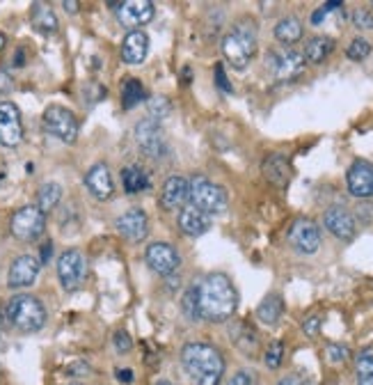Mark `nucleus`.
Instances as JSON below:
<instances>
[{"label":"nucleus","instance_id":"1","mask_svg":"<svg viewBox=\"0 0 373 385\" xmlns=\"http://www.w3.org/2000/svg\"><path fill=\"white\" fill-rule=\"evenodd\" d=\"M238 305V294L225 273H208L200 284V314L204 321L220 324L232 319Z\"/></svg>","mask_w":373,"mask_h":385},{"label":"nucleus","instance_id":"2","mask_svg":"<svg viewBox=\"0 0 373 385\" xmlns=\"http://www.w3.org/2000/svg\"><path fill=\"white\" fill-rule=\"evenodd\" d=\"M181 365L195 385H220L225 376V358L213 344L188 342L181 349Z\"/></svg>","mask_w":373,"mask_h":385},{"label":"nucleus","instance_id":"3","mask_svg":"<svg viewBox=\"0 0 373 385\" xmlns=\"http://www.w3.org/2000/svg\"><path fill=\"white\" fill-rule=\"evenodd\" d=\"M46 307L32 294H16L5 305V321L21 333H37L46 326Z\"/></svg>","mask_w":373,"mask_h":385},{"label":"nucleus","instance_id":"4","mask_svg":"<svg viewBox=\"0 0 373 385\" xmlns=\"http://www.w3.org/2000/svg\"><path fill=\"white\" fill-rule=\"evenodd\" d=\"M190 204L202 209L204 214L208 216H220L227 211V191L223 189V186L213 184L208 177H204V174H195V177L190 179Z\"/></svg>","mask_w":373,"mask_h":385},{"label":"nucleus","instance_id":"5","mask_svg":"<svg viewBox=\"0 0 373 385\" xmlns=\"http://www.w3.org/2000/svg\"><path fill=\"white\" fill-rule=\"evenodd\" d=\"M41 124L53 138L67 142V145H73L76 138H78V119H76L73 110L64 106H48L41 115Z\"/></svg>","mask_w":373,"mask_h":385},{"label":"nucleus","instance_id":"6","mask_svg":"<svg viewBox=\"0 0 373 385\" xmlns=\"http://www.w3.org/2000/svg\"><path fill=\"white\" fill-rule=\"evenodd\" d=\"M87 278V259L81 250L69 248L58 257V280L64 291H76Z\"/></svg>","mask_w":373,"mask_h":385},{"label":"nucleus","instance_id":"7","mask_svg":"<svg viewBox=\"0 0 373 385\" xmlns=\"http://www.w3.org/2000/svg\"><path fill=\"white\" fill-rule=\"evenodd\" d=\"M9 229H12V236L19 241H26V244L37 241L46 229V214H41L37 204H26L12 216Z\"/></svg>","mask_w":373,"mask_h":385},{"label":"nucleus","instance_id":"8","mask_svg":"<svg viewBox=\"0 0 373 385\" xmlns=\"http://www.w3.org/2000/svg\"><path fill=\"white\" fill-rule=\"evenodd\" d=\"M136 142L142 154H147L149 159H158L168 151L165 131L156 119H142L136 126Z\"/></svg>","mask_w":373,"mask_h":385},{"label":"nucleus","instance_id":"9","mask_svg":"<svg viewBox=\"0 0 373 385\" xmlns=\"http://www.w3.org/2000/svg\"><path fill=\"white\" fill-rule=\"evenodd\" d=\"M289 244L300 255H314L321 248V229L310 218L293 220V225L289 227Z\"/></svg>","mask_w":373,"mask_h":385},{"label":"nucleus","instance_id":"10","mask_svg":"<svg viewBox=\"0 0 373 385\" xmlns=\"http://www.w3.org/2000/svg\"><path fill=\"white\" fill-rule=\"evenodd\" d=\"M266 64L270 67L272 76L282 83L295 81L305 71V58L298 51H270Z\"/></svg>","mask_w":373,"mask_h":385},{"label":"nucleus","instance_id":"11","mask_svg":"<svg viewBox=\"0 0 373 385\" xmlns=\"http://www.w3.org/2000/svg\"><path fill=\"white\" fill-rule=\"evenodd\" d=\"M145 259L151 266V271L163 275V278H170V275H174L181 266V257H179L177 248L165 244V241H156V244H151L147 248Z\"/></svg>","mask_w":373,"mask_h":385},{"label":"nucleus","instance_id":"12","mask_svg":"<svg viewBox=\"0 0 373 385\" xmlns=\"http://www.w3.org/2000/svg\"><path fill=\"white\" fill-rule=\"evenodd\" d=\"M24 140V122L21 110L12 101H0V145L19 147Z\"/></svg>","mask_w":373,"mask_h":385},{"label":"nucleus","instance_id":"13","mask_svg":"<svg viewBox=\"0 0 373 385\" xmlns=\"http://www.w3.org/2000/svg\"><path fill=\"white\" fill-rule=\"evenodd\" d=\"M115 229L119 232V236H124L126 241L140 244V241H145L149 234V218L140 206H133L115 220Z\"/></svg>","mask_w":373,"mask_h":385},{"label":"nucleus","instance_id":"14","mask_svg":"<svg viewBox=\"0 0 373 385\" xmlns=\"http://www.w3.org/2000/svg\"><path fill=\"white\" fill-rule=\"evenodd\" d=\"M117 7V19L124 28L138 30L142 26H147L153 19V3L149 0H126V3H119Z\"/></svg>","mask_w":373,"mask_h":385},{"label":"nucleus","instance_id":"15","mask_svg":"<svg viewBox=\"0 0 373 385\" xmlns=\"http://www.w3.org/2000/svg\"><path fill=\"white\" fill-rule=\"evenodd\" d=\"M39 269H41V264L37 257H32V255L16 257L7 273V287L9 289H26L30 284H35Z\"/></svg>","mask_w":373,"mask_h":385},{"label":"nucleus","instance_id":"16","mask_svg":"<svg viewBox=\"0 0 373 385\" xmlns=\"http://www.w3.org/2000/svg\"><path fill=\"white\" fill-rule=\"evenodd\" d=\"M190 200V181L181 177V174H172V177L163 186L160 193V206L165 211H181L183 206H188Z\"/></svg>","mask_w":373,"mask_h":385},{"label":"nucleus","instance_id":"17","mask_svg":"<svg viewBox=\"0 0 373 385\" xmlns=\"http://www.w3.org/2000/svg\"><path fill=\"white\" fill-rule=\"evenodd\" d=\"M323 225L330 234H334L337 239L342 241H350L355 239L357 234V223H355V216L348 211L344 206H330L323 216Z\"/></svg>","mask_w":373,"mask_h":385},{"label":"nucleus","instance_id":"18","mask_svg":"<svg viewBox=\"0 0 373 385\" xmlns=\"http://www.w3.org/2000/svg\"><path fill=\"white\" fill-rule=\"evenodd\" d=\"M346 181L350 195L359 197V200H369V197H373V165L369 161H355L348 168Z\"/></svg>","mask_w":373,"mask_h":385},{"label":"nucleus","instance_id":"19","mask_svg":"<svg viewBox=\"0 0 373 385\" xmlns=\"http://www.w3.org/2000/svg\"><path fill=\"white\" fill-rule=\"evenodd\" d=\"M85 186L96 200H111L113 193H115V181H113V174L111 168L106 163H94L90 170L85 172Z\"/></svg>","mask_w":373,"mask_h":385},{"label":"nucleus","instance_id":"20","mask_svg":"<svg viewBox=\"0 0 373 385\" xmlns=\"http://www.w3.org/2000/svg\"><path fill=\"white\" fill-rule=\"evenodd\" d=\"M211 223L213 218L204 214L202 209H197L193 204L183 206L181 214H179V229L185 234V236H202L206 234L208 229H211Z\"/></svg>","mask_w":373,"mask_h":385},{"label":"nucleus","instance_id":"21","mask_svg":"<svg viewBox=\"0 0 373 385\" xmlns=\"http://www.w3.org/2000/svg\"><path fill=\"white\" fill-rule=\"evenodd\" d=\"M149 53V37L142 30H131L122 41V60L126 64H140L145 62Z\"/></svg>","mask_w":373,"mask_h":385},{"label":"nucleus","instance_id":"22","mask_svg":"<svg viewBox=\"0 0 373 385\" xmlns=\"http://www.w3.org/2000/svg\"><path fill=\"white\" fill-rule=\"evenodd\" d=\"M261 172L270 184L280 186V189L291 181V174H293L291 163L284 154H270V156H266V161L261 165Z\"/></svg>","mask_w":373,"mask_h":385},{"label":"nucleus","instance_id":"23","mask_svg":"<svg viewBox=\"0 0 373 385\" xmlns=\"http://www.w3.org/2000/svg\"><path fill=\"white\" fill-rule=\"evenodd\" d=\"M223 55H225V60L232 64L234 69H238V71H243L247 64H250V60H252V53L247 51V46L243 41H240L234 32H227V35L223 37Z\"/></svg>","mask_w":373,"mask_h":385},{"label":"nucleus","instance_id":"24","mask_svg":"<svg viewBox=\"0 0 373 385\" xmlns=\"http://www.w3.org/2000/svg\"><path fill=\"white\" fill-rule=\"evenodd\" d=\"M30 24L41 35H53L58 32V16L46 3H35L30 7Z\"/></svg>","mask_w":373,"mask_h":385},{"label":"nucleus","instance_id":"25","mask_svg":"<svg viewBox=\"0 0 373 385\" xmlns=\"http://www.w3.org/2000/svg\"><path fill=\"white\" fill-rule=\"evenodd\" d=\"M332 51H334V39L325 37V35H318V37H312L310 41H307L302 58L307 64H321Z\"/></svg>","mask_w":373,"mask_h":385},{"label":"nucleus","instance_id":"26","mask_svg":"<svg viewBox=\"0 0 373 385\" xmlns=\"http://www.w3.org/2000/svg\"><path fill=\"white\" fill-rule=\"evenodd\" d=\"M284 312V303L280 294H268L257 307V319L266 326H275Z\"/></svg>","mask_w":373,"mask_h":385},{"label":"nucleus","instance_id":"27","mask_svg":"<svg viewBox=\"0 0 373 385\" xmlns=\"http://www.w3.org/2000/svg\"><path fill=\"white\" fill-rule=\"evenodd\" d=\"M275 39L280 44H287V46H291V44L300 41L302 39V24L300 19L295 16H284L277 21L275 26Z\"/></svg>","mask_w":373,"mask_h":385},{"label":"nucleus","instance_id":"28","mask_svg":"<svg viewBox=\"0 0 373 385\" xmlns=\"http://www.w3.org/2000/svg\"><path fill=\"white\" fill-rule=\"evenodd\" d=\"M232 32L234 35L245 44L247 51L255 55L257 53V24L252 21L250 16H240L238 21H234L232 26Z\"/></svg>","mask_w":373,"mask_h":385},{"label":"nucleus","instance_id":"29","mask_svg":"<svg viewBox=\"0 0 373 385\" xmlns=\"http://www.w3.org/2000/svg\"><path fill=\"white\" fill-rule=\"evenodd\" d=\"M60 200H62V186L56 181H48L44 184L37 193V209L41 214H48L60 204Z\"/></svg>","mask_w":373,"mask_h":385},{"label":"nucleus","instance_id":"30","mask_svg":"<svg viewBox=\"0 0 373 385\" xmlns=\"http://www.w3.org/2000/svg\"><path fill=\"white\" fill-rule=\"evenodd\" d=\"M122 184L128 195H136L140 191H145L149 181H147V174L142 172L138 165H128V168L122 170Z\"/></svg>","mask_w":373,"mask_h":385},{"label":"nucleus","instance_id":"31","mask_svg":"<svg viewBox=\"0 0 373 385\" xmlns=\"http://www.w3.org/2000/svg\"><path fill=\"white\" fill-rule=\"evenodd\" d=\"M140 101H145V85H142L140 79H126L122 85V106L131 110Z\"/></svg>","mask_w":373,"mask_h":385},{"label":"nucleus","instance_id":"32","mask_svg":"<svg viewBox=\"0 0 373 385\" xmlns=\"http://www.w3.org/2000/svg\"><path fill=\"white\" fill-rule=\"evenodd\" d=\"M181 312L190 324L200 321V319H202V314H200V287H188V289H185L183 299H181Z\"/></svg>","mask_w":373,"mask_h":385},{"label":"nucleus","instance_id":"33","mask_svg":"<svg viewBox=\"0 0 373 385\" xmlns=\"http://www.w3.org/2000/svg\"><path fill=\"white\" fill-rule=\"evenodd\" d=\"M236 346L243 351V354H247V356H252L255 351L259 349V337H257V333L252 328H247V326H240V333L236 335Z\"/></svg>","mask_w":373,"mask_h":385},{"label":"nucleus","instance_id":"34","mask_svg":"<svg viewBox=\"0 0 373 385\" xmlns=\"http://www.w3.org/2000/svg\"><path fill=\"white\" fill-rule=\"evenodd\" d=\"M147 110H149V119H165L172 113V104L168 101V96H153L151 101H147Z\"/></svg>","mask_w":373,"mask_h":385},{"label":"nucleus","instance_id":"35","mask_svg":"<svg viewBox=\"0 0 373 385\" xmlns=\"http://www.w3.org/2000/svg\"><path fill=\"white\" fill-rule=\"evenodd\" d=\"M357 385H373V356L362 354L357 358Z\"/></svg>","mask_w":373,"mask_h":385},{"label":"nucleus","instance_id":"36","mask_svg":"<svg viewBox=\"0 0 373 385\" xmlns=\"http://www.w3.org/2000/svg\"><path fill=\"white\" fill-rule=\"evenodd\" d=\"M371 53V41H367L364 37H357V39H353L350 41V46L346 49V55L350 60H364L367 55Z\"/></svg>","mask_w":373,"mask_h":385},{"label":"nucleus","instance_id":"37","mask_svg":"<svg viewBox=\"0 0 373 385\" xmlns=\"http://www.w3.org/2000/svg\"><path fill=\"white\" fill-rule=\"evenodd\" d=\"M282 358H284V344L280 339H275V342L268 346L266 356H263V362H266L268 369H277L282 365Z\"/></svg>","mask_w":373,"mask_h":385},{"label":"nucleus","instance_id":"38","mask_svg":"<svg viewBox=\"0 0 373 385\" xmlns=\"http://www.w3.org/2000/svg\"><path fill=\"white\" fill-rule=\"evenodd\" d=\"M325 356H327V360L332 362V365H342V362H346L350 358V351L344 344H327Z\"/></svg>","mask_w":373,"mask_h":385},{"label":"nucleus","instance_id":"39","mask_svg":"<svg viewBox=\"0 0 373 385\" xmlns=\"http://www.w3.org/2000/svg\"><path fill=\"white\" fill-rule=\"evenodd\" d=\"M353 26L357 30H373V14L364 7L355 9V12H353Z\"/></svg>","mask_w":373,"mask_h":385},{"label":"nucleus","instance_id":"40","mask_svg":"<svg viewBox=\"0 0 373 385\" xmlns=\"http://www.w3.org/2000/svg\"><path fill=\"white\" fill-rule=\"evenodd\" d=\"M113 344L117 349V354H128V351L133 349V342H131L128 333H124V330H117L113 335Z\"/></svg>","mask_w":373,"mask_h":385},{"label":"nucleus","instance_id":"41","mask_svg":"<svg viewBox=\"0 0 373 385\" xmlns=\"http://www.w3.org/2000/svg\"><path fill=\"white\" fill-rule=\"evenodd\" d=\"M337 7H344L342 3H325L321 9H316V12L312 14V24H321V21L332 12V9H337Z\"/></svg>","mask_w":373,"mask_h":385},{"label":"nucleus","instance_id":"42","mask_svg":"<svg viewBox=\"0 0 373 385\" xmlns=\"http://www.w3.org/2000/svg\"><path fill=\"white\" fill-rule=\"evenodd\" d=\"M302 330H305V335L316 337V335H318V330H321V316H310V319H305Z\"/></svg>","mask_w":373,"mask_h":385},{"label":"nucleus","instance_id":"43","mask_svg":"<svg viewBox=\"0 0 373 385\" xmlns=\"http://www.w3.org/2000/svg\"><path fill=\"white\" fill-rule=\"evenodd\" d=\"M12 87H14L12 76H9V71L5 67H0V94H9Z\"/></svg>","mask_w":373,"mask_h":385},{"label":"nucleus","instance_id":"44","mask_svg":"<svg viewBox=\"0 0 373 385\" xmlns=\"http://www.w3.org/2000/svg\"><path fill=\"white\" fill-rule=\"evenodd\" d=\"M67 374H69V376H87V374H90V365L83 362V360L71 362V365L67 367Z\"/></svg>","mask_w":373,"mask_h":385},{"label":"nucleus","instance_id":"45","mask_svg":"<svg viewBox=\"0 0 373 385\" xmlns=\"http://www.w3.org/2000/svg\"><path fill=\"white\" fill-rule=\"evenodd\" d=\"M215 81H218V87H220L223 92H232V85H229V81H227L223 64H218V67H215Z\"/></svg>","mask_w":373,"mask_h":385},{"label":"nucleus","instance_id":"46","mask_svg":"<svg viewBox=\"0 0 373 385\" xmlns=\"http://www.w3.org/2000/svg\"><path fill=\"white\" fill-rule=\"evenodd\" d=\"M357 218L362 223H373V204H359L357 206Z\"/></svg>","mask_w":373,"mask_h":385},{"label":"nucleus","instance_id":"47","mask_svg":"<svg viewBox=\"0 0 373 385\" xmlns=\"http://www.w3.org/2000/svg\"><path fill=\"white\" fill-rule=\"evenodd\" d=\"M227 385H252V374L250 371H236Z\"/></svg>","mask_w":373,"mask_h":385},{"label":"nucleus","instance_id":"48","mask_svg":"<svg viewBox=\"0 0 373 385\" xmlns=\"http://www.w3.org/2000/svg\"><path fill=\"white\" fill-rule=\"evenodd\" d=\"M115 374H117V381L119 383H133V379H136L133 376V369H117Z\"/></svg>","mask_w":373,"mask_h":385},{"label":"nucleus","instance_id":"49","mask_svg":"<svg viewBox=\"0 0 373 385\" xmlns=\"http://www.w3.org/2000/svg\"><path fill=\"white\" fill-rule=\"evenodd\" d=\"M277 385H307L302 376H298V374H291V376H284Z\"/></svg>","mask_w":373,"mask_h":385},{"label":"nucleus","instance_id":"50","mask_svg":"<svg viewBox=\"0 0 373 385\" xmlns=\"http://www.w3.org/2000/svg\"><path fill=\"white\" fill-rule=\"evenodd\" d=\"M51 255H53V244L48 241V244H44V250H41V259H39V264H46V261L51 259Z\"/></svg>","mask_w":373,"mask_h":385},{"label":"nucleus","instance_id":"51","mask_svg":"<svg viewBox=\"0 0 373 385\" xmlns=\"http://www.w3.org/2000/svg\"><path fill=\"white\" fill-rule=\"evenodd\" d=\"M62 7L67 9L69 14H76V12H78V3H71V0H69V3H67V0H64V3H62Z\"/></svg>","mask_w":373,"mask_h":385},{"label":"nucleus","instance_id":"52","mask_svg":"<svg viewBox=\"0 0 373 385\" xmlns=\"http://www.w3.org/2000/svg\"><path fill=\"white\" fill-rule=\"evenodd\" d=\"M24 62H26V55H24V51H16V58H14V67H24Z\"/></svg>","mask_w":373,"mask_h":385},{"label":"nucleus","instance_id":"53","mask_svg":"<svg viewBox=\"0 0 373 385\" xmlns=\"http://www.w3.org/2000/svg\"><path fill=\"white\" fill-rule=\"evenodd\" d=\"M7 46V37L3 35V32H0V51H3Z\"/></svg>","mask_w":373,"mask_h":385},{"label":"nucleus","instance_id":"54","mask_svg":"<svg viewBox=\"0 0 373 385\" xmlns=\"http://www.w3.org/2000/svg\"><path fill=\"white\" fill-rule=\"evenodd\" d=\"M156 385H172V383H170V381H158Z\"/></svg>","mask_w":373,"mask_h":385},{"label":"nucleus","instance_id":"55","mask_svg":"<svg viewBox=\"0 0 373 385\" xmlns=\"http://www.w3.org/2000/svg\"><path fill=\"white\" fill-rule=\"evenodd\" d=\"M0 335H3V321H0Z\"/></svg>","mask_w":373,"mask_h":385},{"label":"nucleus","instance_id":"56","mask_svg":"<svg viewBox=\"0 0 373 385\" xmlns=\"http://www.w3.org/2000/svg\"><path fill=\"white\" fill-rule=\"evenodd\" d=\"M71 385H78V383H71Z\"/></svg>","mask_w":373,"mask_h":385}]
</instances>
